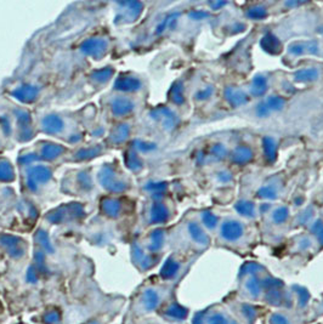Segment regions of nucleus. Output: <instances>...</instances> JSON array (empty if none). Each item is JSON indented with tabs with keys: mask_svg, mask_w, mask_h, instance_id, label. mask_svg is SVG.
<instances>
[{
	"mask_svg": "<svg viewBox=\"0 0 323 324\" xmlns=\"http://www.w3.org/2000/svg\"><path fill=\"white\" fill-rule=\"evenodd\" d=\"M235 293L247 301L270 310L303 309L311 305L310 291L298 284H287L275 277L259 262L249 261L241 267Z\"/></svg>",
	"mask_w": 323,
	"mask_h": 324,
	"instance_id": "1",
	"label": "nucleus"
},
{
	"mask_svg": "<svg viewBox=\"0 0 323 324\" xmlns=\"http://www.w3.org/2000/svg\"><path fill=\"white\" fill-rule=\"evenodd\" d=\"M225 306L242 324H265L270 309L247 301L238 296L235 291H231L222 299Z\"/></svg>",
	"mask_w": 323,
	"mask_h": 324,
	"instance_id": "4",
	"label": "nucleus"
},
{
	"mask_svg": "<svg viewBox=\"0 0 323 324\" xmlns=\"http://www.w3.org/2000/svg\"><path fill=\"white\" fill-rule=\"evenodd\" d=\"M177 287L163 282L161 278L147 282L134 295L130 305L131 315L139 320L156 315L167 324H183L190 316V310L178 301Z\"/></svg>",
	"mask_w": 323,
	"mask_h": 324,
	"instance_id": "2",
	"label": "nucleus"
},
{
	"mask_svg": "<svg viewBox=\"0 0 323 324\" xmlns=\"http://www.w3.org/2000/svg\"><path fill=\"white\" fill-rule=\"evenodd\" d=\"M265 324H317L312 302L303 309L270 310Z\"/></svg>",
	"mask_w": 323,
	"mask_h": 324,
	"instance_id": "6",
	"label": "nucleus"
},
{
	"mask_svg": "<svg viewBox=\"0 0 323 324\" xmlns=\"http://www.w3.org/2000/svg\"><path fill=\"white\" fill-rule=\"evenodd\" d=\"M191 324H242L222 301L214 302L193 315Z\"/></svg>",
	"mask_w": 323,
	"mask_h": 324,
	"instance_id": "7",
	"label": "nucleus"
},
{
	"mask_svg": "<svg viewBox=\"0 0 323 324\" xmlns=\"http://www.w3.org/2000/svg\"><path fill=\"white\" fill-rule=\"evenodd\" d=\"M156 324H167V323H164V322H162V321H161V322H157ZM183 324H187V323H183Z\"/></svg>",
	"mask_w": 323,
	"mask_h": 324,
	"instance_id": "9",
	"label": "nucleus"
},
{
	"mask_svg": "<svg viewBox=\"0 0 323 324\" xmlns=\"http://www.w3.org/2000/svg\"><path fill=\"white\" fill-rule=\"evenodd\" d=\"M44 320H45L46 324H57V322H60V313L56 310L49 311Z\"/></svg>",
	"mask_w": 323,
	"mask_h": 324,
	"instance_id": "8",
	"label": "nucleus"
},
{
	"mask_svg": "<svg viewBox=\"0 0 323 324\" xmlns=\"http://www.w3.org/2000/svg\"><path fill=\"white\" fill-rule=\"evenodd\" d=\"M254 243L255 241L247 231L246 226L236 220L225 221L217 234V244L235 252H248Z\"/></svg>",
	"mask_w": 323,
	"mask_h": 324,
	"instance_id": "3",
	"label": "nucleus"
},
{
	"mask_svg": "<svg viewBox=\"0 0 323 324\" xmlns=\"http://www.w3.org/2000/svg\"><path fill=\"white\" fill-rule=\"evenodd\" d=\"M198 255L187 254V252H175L163 266L159 278L163 282L177 287L183 277L188 273L191 266L196 261Z\"/></svg>",
	"mask_w": 323,
	"mask_h": 324,
	"instance_id": "5",
	"label": "nucleus"
}]
</instances>
